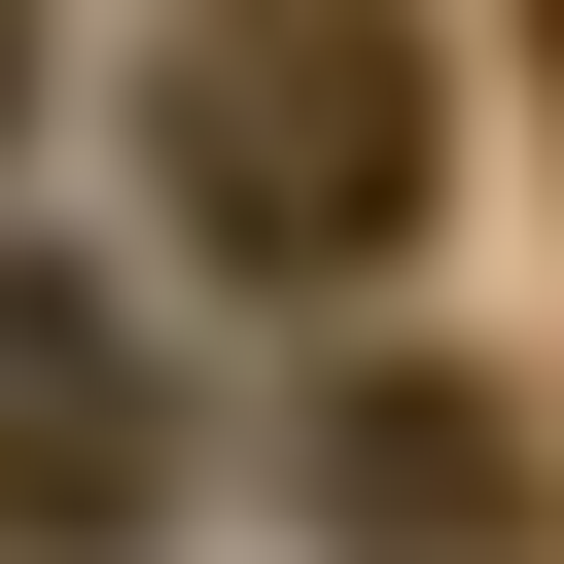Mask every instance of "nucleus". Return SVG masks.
Wrapping results in <instances>:
<instances>
[{"label": "nucleus", "instance_id": "nucleus-1", "mask_svg": "<svg viewBox=\"0 0 564 564\" xmlns=\"http://www.w3.org/2000/svg\"><path fill=\"white\" fill-rule=\"evenodd\" d=\"M176 212L282 247V282H388V212H423V35H388V0H212V35H176Z\"/></svg>", "mask_w": 564, "mask_h": 564}, {"label": "nucleus", "instance_id": "nucleus-2", "mask_svg": "<svg viewBox=\"0 0 564 564\" xmlns=\"http://www.w3.org/2000/svg\"><path fill=\"white\" fill-rule=\"evenodd\" d=\"M282 494H317L352 564H564V458H529L458 352H352V388L282 423Z\"/></svg>", "mask_w": 564, "mask_h": 564}, {"label": "nucleus", "instance_id": "nucleus-3", "mask_svg": "<svg viewBox=\"0 0 564 564\" xmlns=\"http://www.w3.org/2000/svg\"><path fill=\"white\" fill-rule=\"evenodd\" d=\"M141 458H176V423H141V352H106L70 282H0V564H106V529H141Z\"/></svg>", "mask_w": 564, "mask_h": 564}, {"label": "nucleus", "instance_id": "nucleus-4", "mask_svg": "<svg viewBox=\"0 0 564 564\" xmlns=\"http://www.w3.org/2000/svg\"><path fill=\"white\" fill-rule=\"evenodd\" d=\"M529 106H564V0H529Z\"/></svg>", "mask_w": 564, "mask_h": 564}, {"label": "nucleus", "instance_id": "nucleus-5", "mask_svg": "<svg viewBox=\"0 0 564 564\" xmlns=\"http://www.w3.org/2000/svg\"><path fill=\"white\" fill-rule=\"evenodd\" d=\"M0 70H35V0H0Z\"/></svg>", "mask_w": 564, "mask_h": 564}]
</instances>
